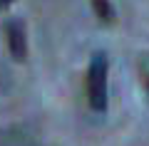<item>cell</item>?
<instances>
[{
	"label": "cell",
	"instance_id": "2",
	"mask_svg": "<svg viewBox=\"0 0 149 146\" xmlns=\"http://www.w3.org/2000/svg\"><path fill=\"white\" fill-rule=\"evenodd\" d=\"M5 42H8V52L15 62H25L27 60V35H25V25L20 17H8L5 25Z\"/></svg>",
	"mask_w": 149,
	"mask_h": 146
},
{
	"label": "cell",
	"instance_id": "1",
	"mask_svg": "<svg viewBox=\"0 0 149 146\" xmlns=\"http://www.w3.org/2000/svg\"><path fill=\"white\" fill-rule=\"evenodd\" d=\"M107 72H109L107 55L95 52L90 60V69H87V99L95 111L107 109Z\"/></svg>",
	"mask_w": 149,
	"mask_h": 146
},
{
	"label": "cell",
	"instance_id": "5",
	"mask_svg": "<svg viewBox=\"0 0 149 146\" xmlns=\"http://www.w3.org/2000/svg\"><path fill=\"white\" fill-rule=\"evenodd\" d=\"M147 89H149V84H147Z\"/></svg>",
	"mask_w": 149,
	"mask_h": 146
},
{
	"label": "cell",
	"instance_id": "3",
	"mask_svg": "<svg viewBox=\"0 0 149 146\" xmlns=\"http://www.w3.org/2000/svg\"><path fill=\"white\" fill-rule=\"evenodd\" d=\"M92 10L100 17V22H104V25H109L114 20V8H112L109 0H92Z\"/></svg>",
	"mask_w": 149,
	"mask_h": 146
},
{
	"label": "cell",
	"instance_id": "4",
	"mask_svg": "<svg viewBox=\"0 0 149 146\" xmlns=\"http://www.w3.org/2000/svg\"><path fill=\"white\" fill-rule=\"evenodd\" d=\"M15 0H0V10H5V8H10Z\"/></svg>",
	"mask_w": 149,
	"mask_h": 146
}]
</instances>
